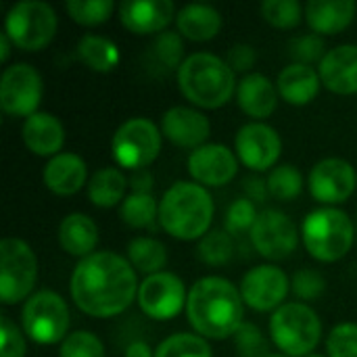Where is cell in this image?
<instances>
[{
  "label": "cell",
  "instance_id": "obj_22",
  "mask_svg": "<svg viewBox=\"0 0 357 357\" xmlns=\"http://www.w3.org/2000/svg\"><path fill=\"white\" fill-rule=\"evenodd\" d=\"M23 142L29 153L38 157H56L65 146V128L61 119L52 113L38 111L25 119L21 128Z\"/></svg>",
  "mask_w": 357,
  "mask_h": 357
},
{
  "label": "cell",
  "instance_id": "obj_46",
  "mask_svg": "<svg viewBox=\"0 0 357 357\" xmlns=\"http://www.w3.org/2000/svg\"><path fill=\"white\" fill-rule=\"evenodd\" d=\"M243 190H245V197L253 203H264L270 195L268 180H264L261 176H249L243 182Z\"/></svg>",
  "mask_w": 357,
  "mask_h": 357
},
{
  "label": "cell",
  "instance_id": "obj_43",
  "mask_svg": "<svg viewBox=\"0 0 357 357\" xmlns=\"http://www.w3.org/2000/svg\"><path fill=\"white\" fill-rule=\"evenodd\" d=\"M0 357H25L27 345H25V337L21 333V328L6 316H0Z\"/></svg>",
  "mask_w": 357,
  "mask_h": 357
},
{
  "label": "cell",
  "instance_id": "obj_29",
  "mask_svg": "<svg viewBox=\"0 0 357 357\" xmlns=\"http://www.w3.org/2000/svg\"><path fill=\"white\" fill-rule=\"evenodd\" d=\"M77 59L96 73H109L119 65V46L98 33H86L77 40L75 46Z\"/></svg>",
  "mask_w": 357,
  "mask_h": 357
},
{
  "label": "cell",
  "instance_id": "obj_27",
  "mask_svg": "<svg viewBox=\"0 0 357 357\" xmlns=\"http://www.w3.org/2000/svg\"><path fill=\"white\" fill-rule=\"evenodd\" d=\"M178 33L190 42H209L222 29V13L209 4H186L176 15Z\"/></svg>",
  "mask_w": 357,
  "mask_h": 357
},
{
  "label": "cell",
  "instance_id": "obj_6",
  "mask_svg": "<svg viewBox=\"0 0 357 357\" xmlns=\"http://www.w3.org/2000/svg\"><path fill=\"white\" fill-rule=\"evenodd\" d=\"M270 337L284 356H312L322 339L320 316L303 301L284 303L270 318Z\"/></svg>",
  "mask_w": 357,
  "mask_h": 357
},
{
  "label": "cell",
  "instance_id": "obj_31",
  "mask_svg": "<svg viewBox=\"0 0 357 357\" xmlns=\"http://www.w3.org/2000/svg\"><path fill=\"white\" fill-rule=\"evenodd\" d=\"M121 220L136 230H144L159 222V203L153 195L130 192L121 203Z\"/></svg>",
  "mask_w": 357,
  "mask_h": 357
},
{
  "label": "cell",
  "instance_id": "obj_10",
  "mask_svg": "<svg viewBox=\"0 0 357 357\" xmlns=\"http://www.w3.org/2000/svg\"><path fill=\"white\" fill-rule=\"evenodd\" d=\"M38 280V257L33 249L17 236L0 243V299L4 305L27 301Z\"/></svg>",
  "mask_w": 357,
  "mask_h": 357
},
{
  "label": "cell",
  "instance_id": "obj_13",
  "mask_svg": "<svg viewBox=\"0 0 357 357\" xmlns=\"http://www.w3.org/2000/svg\"><path fill=\"white\" fill-rule=\"evenodd\" d=\"M249 236L253 249L270 261L287 259L299 247V228L280 209L261 211Z\"/></svg>",
  "mask_w": 357,
  "mask_h": 357
},
{
  "label": "cell",
  "instance_id": "obj_33",
  "mask_svg": "<svg viewBox=\"0 0 357 357\" xmlns=\"http://www.w3.org/2000/svg\"><path fill=\"white\" fill-rule=\"evenodd\" d=\"M197 257L207 266H226L234 257V241L226 230H209L197 247Z\"/></svg>",
  "mask_w": 357,
  "mask_h": 357
},
{
  "label": "cell",
  "instance_id": "obj_26",
  "mask_svg": "<svg viewBox=\"0 0 357 357\" xmlns=\"http://www.w3.org/2000/svg\"><path fill=\"white\" fill-rule=\"evenodd\" d=\"M59 245L67 255L86 259L88 255L96 253L98 226L86 213H79V211L69 213L63 218L59 226Z\"/></svg>",
  "mask_w": 357,
  "mask_h": 357
},
{
  "label": "cell",
  "instance_id": "obj_5",
  "mask_svg": "<svg viewBox=\"0 0 357 357\" xmlns=\"http://www.w3.org/2000/svg\"><path fill=\"white\" fill-rule=\"evenodd\" d=\"M301 241L314 259L322 264H335L354 247V222L339 207H318L305 215L301 224Z\"/></svg>",
  "mask_w": 357,
  "mask_h": 357
},
{
  "label": "cell",
  "instance_id": "obj_32",
  "mask_svg": "<svg viewBox=\"0 0 357 357\" xmlns=\"http://www.w3.org/2000/svg\"><path fill=\"white\" fill-rule=\"evenodd\" d=\"M155 357H213V354L211 345L201 335L176 333L157 345Z\"/></svg>",
  "mask_w": 357,
  "mask_h": 357
},
{
  "label": "cell",
  "instance_id": "obj_4",
  "mask_svg": "<svg viewBox=\"0 0 357 357\" xmlns=\"http://www.w3.org/2000/svg\"><path fill=\"white\" fill-rule=\"evenodd\" d=\"M178 88L199 109H220L234 96L238 82L226 59L211 52H192L176 71Z\"/></svg>",
  "mask_w": 357,
  "mask_h": 357
},
{
  "label": "cell",
  "instance_id": "obj_18",
  "mask_svg": "<svg viewBox=\"0 0 357 357\" xmlns=\"http://www.w3.org/2000/svg\"><path fill=\"white\" fill-rule=\"evenodd\" d=\"M161 134L174 146L195 151L207 144L211 123L207 115L195 107H172L161 117Z\"/></svg>",
  "mask_w": 357,
  "mask_h": 357
},
{
  "label": "cell",
  "instance_id": "obj_17",
  "mask_svg": "<svg viewBox=\"0 0 357 357\" xmlns=\"http://www.w3.org/2000/svg\"><path fill=\"white\" fill-rule=\"evenodd\" d=\"M188 174L201 186L220 188L238 174V157L232 149L220 142H207L188 155Z\"/></svg>",
  "mask_w": 357,
  "mask_h": 357
},
{
  "label": "cell",
  "instance_id": "obj_39",
  "mask_svg": "<svg viewBox=\"0 0 357 357\" xmlns=\"http://www.w3.org/2000/svg\"><path fill=\"white\" fill-rule=\"evenodd\" d=\"M257 218H259V211H257L255 203L249 201L247 197H241L226 211V220H224L226 232L228 234H234V236L236 234L251 232V228L257 222Z\"/></svg>",
  "mask_w": 357,
  "mask_h": 357
},
{
  "label": "cell",
  "instance_id": "obj_51",
  "mask_svg": "<svg viewBox=\"0 0 357 357\" xmlns=\"http://www.w3.org/2000/svg\"><path fill=\"white\" fill-rule=\"evenodd\" d=\"M307 357H326V356H320V354H312V356H307Z\"/></svg>",
  "mask_w": 357,
  "mask_h": 357
},
{
  "label": "cell",
  "instance_id": "obj_14",
  "mask_svg": "<svg viewBox=\"0 0 357 357\" xmlns=\"http://www.w3.org/2000/svg\"><path fill=\"white\" fill-rule=\"evenodd\" d=\"M234 153L245 167L261 174L276 167L282 155V138L272 126L264 121H251L236 132Z\"/></svg>",
  "mask_w": 357,
  "mask_h": 357
},
{
  "label": "cell",
  "instance_id": "obj_28",
  "mask_svg": "<svg viewBox=\"0 0 357 357\" xmlns=\"http://www.w3.org/2000/svg\"><path fill=\"white\" fill-rule=\"evenodd\" d=\"M130 180L119 167H100L88 182V199L98 209H111L126 201Z\"/></svg>",
  "mask_w": 357,
  "mask_h": 357
},
{
  "label": "cell",
  "instance_id": "obj_44",
  "mask_svg": "<svg viewBox=\"0 0 357 357\" xmlns=\"http://www.w3.org/2000/svg\"><path fill=\"white\" fill-rule=\"evenodd\" d=\"M257 61V52L251 44H234L230 50H228V56H226V63L230 65V69L234 73H245L249 71Z\"/></svg>",
  "mask_w": 357,
  "mask_h": 357
},
{
  "label": "cell",
  "instance_id": "obj_48",
  "mask_svg": "<svg viewBox=\"0 0 357 357\" xmlns=\"http://www.w3.org/2000/svg\"><path fill=\"white\" fill-rule=\"evenodd\" d=\"M126 357H155V349H151L146 341H134L128 345Z\"/></svg>",
  "mask_w": 357,
  "mask_h": 357
},
{
  "label": "cell",
  "instance_id": "obj_42",
  "mask_svg": "<svg viewBox=\"0 0 357 357\" xmlns=\"http://www.w3.org/2000/svg\"><path fill=\"white\" fill-rule=\"evenodd\" d=\"M291 291L301 299V301H316L318 297L324 295L326 291V280L320 272L316 270H299L295 272L291 280Z\"/></svg>",
  "mask_w": 357,
  "mask_h": 357
},
{
  "label": "cell",
  "instance_id": "obj_36",
  "mask_svg": "<svg viewBox=\"0 0 357 357\" xmlns=\"http://www.w3.org/2000/svg\"><path fill=\"white\" fill-rule=\"evenodd\" d=\"M261 17L276 29H293L305 17V8L297 0H266L259 6Z\"/></svg>",
  "mask_w": 357,
  "mask_h": 357
},
{
  "label": "cell",
  "instance_id": "obj_11",
  "mask_svg": "<svg viewBox=\"0 0 357 357\" xmlns=\"http://www.w3.org/2000/svg\"><path fill=\"white\" fill-rule=\"evenodd\" d=\"M44 84L40 71L29 63H15L0 77V107L13 117H31L42 102Z\"/></svg>",
  "mask_w": 357,
  "mask_h": 357
},
{
  "label": "cell",
  "instance_id": "obj_49",
  "mask_svg": "<svg viewBox=\"0 0 357 357\" xmlns=\"http://www.w3.org/2000/svg\"><path fill=\"white\" fill-rule=\"evenodd\" d=\"M10 46H15V44H13L10 38L2 31V33H0V61H2V63L8 61V56H10Z\"/></svg>",
  "mask_w": 357,
  "mask_h": 357
},
{
  "label": "cell",
  "instance_id": "obj_1",
  "mask_svg": "<svg viewBox=\"0 0 357 357\" xmlns=\"http://www.w3.org/2000/svg\"><path fill=\"white\" fill-rule=\"evenodd\" d=\"M138 272L128 257L113 251H96L79 259L71 274V299L90 318H115L138 299Z\"/></svg>",
  "mask_w": 357,
  "mask_h": 357
},
{
  "label": "cell",
  "instance_id": "obj_20",
  "mask_svg": "<svg viewBox=\"0 0 357 357\" xmlns=\"http://www.w3.org/2000/svg\"><path fill=\"white\" fill-rule=\"evenodd\" d=\"M322 86L335 94H357V44H339L318 65Z\"/></svg>",
  "mask_w": 357,
  "mask_h": 357
},
{
  "label": "cell",
  "instance_id": "obj_40",
  "mask_svg": "<svg viewBox=\"0 0 357 357\" xmlns=\"http://www.w3.org/2000/svg\"><path fill=\"white\" fill-rule=\"evenodd\" d=\"M289 50H291V56L295 59V63H301V65H314V63L320 65L328 52L324 38L318 33H305V36L295 38L291 42Z\"/></svg>",
  "mask_w": 357,
  "mask_h": 357
},
{
  "label": "cell",
  "instance_id": "obj_24",
  "mask_svg": "<svg viewBox=\"0 0 357 357\" xmlns=\"http://www.w3.org/2000/svg\"><path fill=\"white\" fill-rule=\"evenodd\" d=\"M276 88L284 102L293 107H305L320 94L322 79L312 65L291 63L278 73Z\"/></svg>",
  "mask_w": 357,
  "mask_h": 357
},
{
  "label": "cell",
  "instance_id": "obj_19",
  "mask_svg": "<svg viewBox=\"0 0 357 357\" xmlns=\"http://www.w3.org/2000/svg\"><path fill=\"white\" fill-rule=\"evenodd\" d=\"M117 13L121 25L136 36H159L178 15L169 0H128L117 6Z\"/></svg>",
  "mask_w": 357,
  "mask_h": 357
},
{
  "label": "cell",
  "instance_id": "obj_37",
  "mask_svg": "<svg viewBox=\"0 0 357 357\" xmlns=\"http://www.w3.org/2000/svg\"><path fill=\"white\" fill-rule=\"evenodd\" d=\"M153 56L159 61L161 67L169 69H180L184 63V38L178 31H163L155 38L153 42Z\"/></svg>",
  "mask_w": 357,
  "mask_h": 357
},
{
  "label": "cell",
  "instance_id": "obj_3",
  "mask_svg": "<svg viewBox=\"0 0 357 357\" xmlns=\"http://www.w3.org/2000/svg\"><path fill=\"white\" fill-rule=\"evenodd\" d=\"M213 199L197 182L172 184L159 201V224L176 241H201L213 222Z\"/></svg>",
  "mask_w": 357,
  "mask_h": 357
},
{
  "label": "cell",
  "instance_id": "obj_47",
  "mask_svg": "<svg viewBox=\"0 0 357 357\" xmlns=\"http://www.w3.org/2000/svg\"><path fill=\"white\" fill-rule=\"evenodd\" d=\"M153 184H155V178L151 172L146 169H140V172H134L130 176V186H132V192H140V195H153Z\"/></svg>",
  "mask_w": 357,
  "mask_h": 357
},
{
  "label": "cell",
  "instance_id": "obj_23",
  "mask_svg": "<svg viewBox=\"0 0 357 357\" xmlns=\"http://www.w3.org/2000/svg\"><path fill=\"white\" fill-rule=\"evenodd\" d=\"M278 88L264 73H247L236 88V102L241 111L257 121L268 119L278 105Z\"/></svg>",
  "mask_w": 357,
  "mask_h": 357
},
{
  "label": "cell",
  "instance_id": "obj_2",
  "mask_svg": "<svg viewBox=\"0 0 357 357\" xmlns=\"http://www.w3.org/2000/svg\"><path fill=\"white\" fill-rule=\"evenodd\" d=\"M186 316L197 335L224 341L245 324V301L228 278L203 276L188 291Z\"/></svg>",
  "mask_w": 357,
  "mask_h": 357
},
{
  "label": "cell",
  "instance_id": "obj_50",
  "mask_svg": "<svg viewBox=\"0 0 357 357\" xmlns=\"http://www.w3.org/2000/svg\"><path fill=\"white\" fill-rule=\"evenodd\" d=\"M261 357H289V356H284V354H264Z\"/></svg>",
  "mask_w": 357,
  "mask_h": 357
},
{
  "label": "cell",
  "instance_id": "obj_16",
  "mask_svg": "<svg viewBox=\"0 0 357 357\" xmlns=\"http://www.w3.org/2000/svg\"><path fill=\"white\" fill-rule=\"evenodd\" d=\"M307 186L318 203L324 207H337L356 192V167L341 157H326L312 167Z\"/></svg>",
  "mask_w": 357,
  "mask_h": 357
},
{
  "label": "cell",
  "instance_id": "obj_41",
  "mask_svg": "<svg viewBox=\"0 0 357 357\" xmlns=\"http://www.w3.org/2000/svg\"><path fill=\"white\" fill-rule=\"evenodd\" d=\"M328 357H357V324H337L326 339Z\"/></svg>",
  "mask_w": 357,
  "mask_h": 357
},
{
  "label": "cell",
  "instance_id": "obj_7",
  "mask_svg": "<svg viewBox=\"0 0 357 357\" xmlns=\"http://www.w3.org/2000/svg\"><path fill=\"white\" fill-rule=\"evenodd\" d=\"M59 19L54 8L42 0H21L4 17V33L25 52L44 50L56 33Z\"/></svg>",
  "mask_w": 357,
  "mask_h": 357
},
{
  "label": "cell",
  "instance_id": "obj_45",
  "mask_svg": "<svg viewBox=\"0 0 357 357\" xmlns=\"http://www.w3.org/2000/svg\"><path fill=\"white\" fill-rule=\"evenodd\" d=\"M234 339H236V345L241 347V351L247 354V356L255 354L261 347V343H264L259 328L253 326V324H247V322L238 328V333L234 335Z\"/></svg>",
  "mask_w": 357,
  "mask_h": 357
},
{
  "label": "cell",
  "instance_id": "obj_38",
  "mask_svg": "<svg viewBox=\"0 0 357 357\" xmlns=\"http://www.w3.org/2000/svg\"><path fill=\"white\" fill-rule=\"evenodd\" d=\"M59 357H105V343L90 331H75L61 343Z\"/></svg>",
  "mask_w": 357,
  "mask_h": 357
},
{
  "label": "cell",
  "instance_id": "obj_34",
  "mask_svg": "<svg viewBox=\"0 0 357 357\" xmlns=\"http://www.w3.org/2000/svg\"><path fill=\"white\" fill-rule=\"evenodd\" d=\"M268 188L278 201H295L303 192V176L293 163L276 165L268 176Z\"/></svg>",
  "mask_w": 357,
  "mask_h": 357
},
{
  "label": "cell",
  "instance_id": "obj_21",
  "mask_svg": "<svg viewBox=\"0 0 357 357\" xmlns=\"http://www.w3.org/2000/svg\"><path fill=\"white\" fill-rule=\"evenodd\" d=\"M42 182L52 195L71 197L88 186V165L75 153H59L44 165Z\"/></svg>",
  "mask_w": 357,
  "mask_h": 357
},
{
  "label": "cell",
  "instance_id": "obj_25",
  "mask_svg": "<svg viewBox=\"0 0 357 357\" xmlns=\"http://www.w3.org/2000/svg\"><path fill=\"white\" fill-rule=\"evenodd\" d=\"M356 10L357 4L354 0H335V2L312 0L305 4V21L312 33L337 36L354 23Z\"/></svg>",
  "mask_w": 357,
  "mask_h": 357
},
{
  "label": "cell",
  "instance_id": "obj_8",
  "mask_svg": "<svg viewBox=\"0 0 357 357\" xmlns=\"http://www.w3.org/2000/svg\"><path fill=\"white\" fill-rule=\"evenodd\" d=\"M161 146V128H157L146 117H132L115 130L111 140V155L117 167L130 169L134 174L146 169L159 157Z\"/></svg>",
  "mask_w": 357,
  "mask_h": 357
},
{
  "label": "cell",
  "instance_id": "obj_35",
  "mask_svg": "<svg viewBox=\"0 0 357 357\" xmlns=\"http://www.w3.org/2000/svg\"><path fill=\"white\" fill-rule=\"evenodd\" d=\"M65 10L77 25L94 27L107 23L115 10V2L111 0H67Z\"/></svg>",
  "mask_w": 357,
  "mask_h": 357
},
{
  "label": "cell",
  "instance_id": "obj_12",
  "mask_svg": "<svg viewBox=\"0 0 357 357\" xmlns=\"http://www.w3.org/2000/svg\"><path fill=\"white\" fill-rule=\"evenodd\" d=\"M138 305L142 314L155 322L174 320L188 301L184 280L174 272H159L146 276L138 289Z\"/></svg>",
  "mask_w": 357,
  "mask_h": 357
},
{
  "label": "cell",
  "instance_id": "obj_30",
  "mask_svg": "<svg viewBox=\"0 0 357 357\" xmlns=\"http://www.w3.org/2000/svg\"><path fill=\"white\" fill-rule=\"evenodd\" d=\"M128 261L140 274H159L167 264V247L157 238L136 236L128 243Z\"/></svg>",
  "mask_w": 357,
  "mask_h": 357
},
{
  "label": "cell",
  "instance_id": "obj_9",
  "mask_svg": "<svg viewBox=\"0 0 357 357\" xmlns=\"http://www.w3.org/2000/svg\"><path fill=\"white\" fill-rule=\"evenodd\" d=\"M69 307L67 301L54 291L33 293L21 310L23 333L38 345L63 343L69 335Z\"/></svg>",
  "mask_w": 357,
  "mask_h": 357
},
{
  "label": "cell",
  "instance_id": "obj_15",
  "mask_svg": "<svg viewBox=\"0 0 357 357\" xmlns=\"http://www.w3.org/2000/svg\"><path fill=\"white\" fill-rule=\"evenodd\" d=\"M238 291L247 307L266 314L284 305V299L291 291V280L282 268L261 264L243 276Z\"/></svg>",
  "mask_w": 357,
  "mask_h": 357
}]
</instances>
